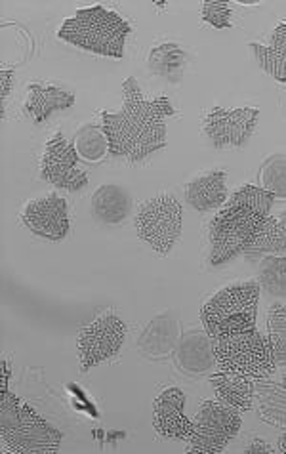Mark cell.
<instances>
[{"instance_id":"obj_1","label":"cell","mask_w":286,"mask_h":454,"mask_svg":"<svg viewBox=\"0 0 286 454\" xmlns=\"http://www.w3.org/2000/svg\"><path fill=\"white\" fill-rule=\"evenodd\" d=\"M122 92V109L104 111L102 129L109 140L111 157L135 165L166 145V119L176 115V109L166 96L145 99L134 77L124 81Z\"/></svg>"},{"instance_id":"obj_2","label":"cell","mask_w":286,"mask_h":454,"mask_svg":"<svg viewBox=\"0 0 286 454\" xmlns=\"http://www.w3.org/2000/svg\"><path fill=\"white\" fill-rule=\"evenodd\" d=\"M273 203L275 197L262 187L251 184L239 187L210 223V263L218 268L243 254L259 225L271 214Z\"/></svg>"},{"instance_id":"obj_3","label":"cell","mask_w":286,"mask_h":454,"mask_svg":"<svg viewBox=\"0 0 286 454\" xmlns=\"http://www.w3.org/2000/svg\"><path fill=\"white\" fill-rule=\"evenodd\" d=\"M61 434L16 394L8 392V367L3 378L0 399V454H50L58 452Z\"/></svg>"},{"instance_id":"obj_4","label":"cell","mask_w":286,"mask_h":454,"mask_svg":"<svg viewBox=\"0 0 286 454\" xmlns=\"http://www.w3.org/2000/svg\"><path fill=\"white\" fill-rule=\"evenodd\" d=\"M130 33V23L117 12L104 6H90L77 10L73 18L64 21L58 31V39L96 56L122 59Z\"/></svg>"},{"instance_id":"obj_5","label":"cell","mask_w":286,"mask_h":454,"mask_svg":"<svg viewBox=\"0 0 286 454\" xmlns=\"http://www.w3.org/2000/svg\"><path fill=\"white\" fill-rule=\"evenodd\" d=\"M262 286L256 281L223 286L201 309L205 331L213 340L256 326Z\"/></svg>"},{"instance_id":"obj_6","label":"cell","mask_w":286,"mask_h":454,"mask_svg":"<svg viewBox=\"0 0 286 454\" xmlns=\"http://www.w3.org/2000/svg\"><path fill=\"white\" fill-rule=\"evenodd\" d=\"M213 348L216 367L221 372L248 376L252 380H266L277 369L271 340L256 326L213 340Z\"/></svg>"},{"instance_id":"obj_7","label":"cell","mask_w":286,"mask_h":454,"mask_svg":"<svg viewBox=\"0 0 286 454\" xmlns=\"http://www.w3.org/2000/svg\"><path fill=\"white\" fill-rule=\"evenodd\" d=\"M135 233L160 256H168L183 230V208L172 193H160L140 205L135 212Z\"/></svg>"},{"instance_id":"obj_8","label":"cell","mask_w":286,"mask_h":454,"mask_svg":"<svg viewBox=\"0 0 286 454\" xmlns=\"http://www.w3.org/2000/svg\"><path fill=\"white\" fill-rule=\"evenodd\" d=\"M241 412L221 401H205L193 420V434L188 439L191 454H221L239 435Z\"/></svg>"},{"instance_id":"obj_9","label":"cell","mask_w":286,"mask_h":454,"mask_svg":"<svg viewBox=\"0 0 286 454\" xmlns=\"http://www.w3.org/2000/svg\"><path fill=\"white\" fill-rule=\"evenodd\" d=\"M128 326L119 315L104 313L79 333V361L86 372L104 361L119 356L127 340Z\"/></svg>"},{"instance_id":"obj_10","label":"cell","mask_w":286,"mask_h":454,"mask_svg":"<svg viewBox=\"0 0 286 454\" xmlns=\"http://www.w3.org/2000/svg\"><path fill=\"white\" fill-rule=\"evenodd\" d=\"M79 160L81 157L77 155L73 144L66 140L64 134L56 132L44 147L41 159V178L71 193L82 192L89 185V174L81 168Z\"/></svg>"},{"instance_id":"obj_11","label":"cell","mask_w":286,"mask_h":454,"mask_svg":"<svg viewBox=\"0 0 286 454\" xmlns=\"http://www.w3.org/2000/svg\"><path fill=\"white\" fill-rule=\"evenodd\" d=\"M259 121V109L241 107L223 109L213 107L205 117V136L214 149L244 147L256 130Z\"/></svg>"},{"instance_id":"obj_12","label":"cell","mask_w":286,"mask_h":454,"mask_svg":"<svg viewBox=\"0 0 286 454\" xmlns=\"http://www.w3.org/2000/svg\"><path fill=\"white\" fill-rule=\"evenodd\" d=\"M19 218L31 233L52 243L64 241L71 230L67 203L58 193H48L29 200L21 208Z\"/></svg>"},{"instance_id":"obj_13","label":"cell","mask_w":286,"mask_h":454,"mask_svg":"<svg viewBox=\"0 0 286 454\" xmlns=\"http://www.w3.org/2000/svg\"><path fill=\"white\" fill-rule=\"evenodd\" d=\"M153 426L160 437L188 441L193 434V420L185 414V394L180 387H166L155 399Z\"/></svg>"},{"instance_id":"obj_14","label":"cell","mask_w":286,"mask_h":454,"mask_svg":"<svg viewBox=\"0 0 286 454\" xmlns=\"http://www.w3.org/2000/svg\"><path fill=\"white\" fill-rule=\"evenodd\" d=\"M176 361L188 374H206L216 367L213 338L206 331L185 333L176 346Z\"/></svg>"},{"instance_id":"obj_15","label":"cell","mask_w":286,"mask_h":454,"mask_svg":"<svg viewBox=\"0 0 286 454\" xmlns=\"http://www.w3.org/2000/svg\"><path fill=\"white\" fill-rule=\"evenodd\" d=\"M228 199V174L223 170L205 172L185 185V200L198 212L216 210Z\"/></svg>"},{"instance_id":"obj_16","label":"cell","mask_w":286,"mask_h":454,"mask_svg":"<svg viewBox=\"0 0 286 454\" xmlns=\"http://www.w3.org/2000/svg\"><path fill=\"white\" fill-rule=\"evenodd\" d=\"M74 106V94L66 88L52 84H31L29 94L25 98L23 111L36 124L46 122L56 111H66Z\"/></svg>"},{"instance_id":"obj_17","label":"cell","mask_w":286,"mask_h":454,"mask_svg":"<svg viewBox=\"0 0 286 454\" xmlns=\"http://www.w3.org/2000/svg\"><path fill=\"white\" fill-rule=\"evenodd\" d=\"M132 195L127 187L117 184H105L96 189L92 195V214L102 223L117 225L132 214Z\"/></svg>"},{"instance_id":"obj_18","label":"cell","mask_w":286,"mask_h":454,"mask_svg":"<svg viewBox=\"0 0 286 454\" xmlns=\"http://www.w3.org/2000/svg\"><path fill=\"white\" fill-rule=\"evenodd\" d=\"M210 384H213L218 401H221L223 405L241 414L252 411L256 397V380H252V378L218 371L210 378Z\"/></svg>"},{"instance_id":"obj_19","label":"cell","mask_w":286,"mask_h":454,"mask_svg":"<svg viewBox=\"0 0 286 454\" xmlns=\"http://www.w3.org/2000/svg\"><path fill=\"white\" fill-rule=\"evenodd\" d=\"M180 342V323L170 313H163L145 326L140 336V349L149 357L168 356Z\"/></svg>"},{"instance_id":"obj_20","label":"cell","mask_w":286,"mask_h":454,"mask_svg":"<svg viewBox=\"0 0 286 454\" xmlns=\"http://www.w3.org/2000/svg\"><path fill=\"white\" fill-rule=\"evenodd\" d=\"M243 254L248 258L258 256H286V210L281 216H269L259 225V230L246 245Z\"/></svg>"},{"instance_id":"obj_21","label":"cell","mask_w":286,"mask_h":454,"mask_svg":"<svg viewBox=\"0 0 286 454\" xmlns=\"http://www.w3.org/2000/svg\"><path fill=\"white\" fill-rule=\"evenodd\" d=\"M256 63L269 77L279 82H286V23H279L273 31L267 44H248Z\"/></svg>"},{"instance_id":"obj_22","label":"cell","mask_w":286,"mask_h":454,"mask_svg":"<svg viewBox=\"0 0 286 454\" xmlns=\"http://www.w3.org/2000/svg\"><path fill=\"white\" fill-rule=\"evenodd\" d=\"M149 69L155 74L168 81H180L185 63H188V56L176 43L160 44L151 50L149 54Z\"/></svg>"},{"instance_id":"obj_23","label":"cell","mask_w":286,"mask_h":454,"mask_svg":"<svg viewBox=\"0 0 286 454\" xmlns=\"http://www.w3.org/2000/svg\"><path fill=\"white\" fill-rule=\"evenodd\" d=\"M73 147L84 162H102L107 155H111L109 140L104 129L94 124L82 126L77 136H74Z\"/></svg>"},{"instance_id":"obj_24","label":"cell","mask_w":286,"mask_h":454,"mask_svg":"<svg viewBox=\"0 0 286 454\" xmlns=\"http://www.w3.org/2000/svg\"><path fill=\"white\" fill-rule=\"evenodd\" d=\"M258 283L269 296L286 298V256H266L258 266Z\"/></svg>"},{"instance_id":"obj_25","label":"cell","mask_w":286,"mask_h":454,"mask_svg":"<svg viewBox=\"0 0 286 454\" xmlns=\"http://www.w3.org/2000/svg\"><path fill=\"white\" fill-rule=\"evenodd\" d=\"M259 187L279 200H286V155L267 159L259 168Z\"/></svg>"},{"instance_id":"obj_26","label":"cell","mask_w":286,"mask_h":454,"mask_svg":"<svg viewBox=\"0 0 286 454\" xmlns=\"http://www.w3.org/2000/svg\"><path fill=\"white\" fill-rule=\"evenodd\" d=\"M267 336L271 340L275 361L286 367V306L273 304L267 311Z\"/></svg>"},{"instance_id":"obj_27","label":"cell","mask_w":286,"mask_h":454,"mask_svg":"<svg viewBox=\"0 0 286 454\" xmlns=\"http://www.w3.org/2000/svg\"><path fill=\"white\" fill-rule=\"evenodd\" d=\"M203 20L214 29H231L233 25V6L231 3H203Z\"/></svg>"},{"instance_id":"obj_28","label":"cell","mask_w":286,"mask_h":454,"mask_svg":"<svg viewBox=\"0 0 286 454\" xmlns=\"http://www.w3.org/2000/svg\"><path fill=\"white\" fill-rule=\"evenodd\" d=\"M275 452H279V450L275 447H271L262 437H254L251 447L244 450V454H275Z\"/></svg>"},{"instance_id":"obj_29","label":"cell","mask_w":286,"mask_h":454,"mask_svg":"<svg viewBox=\"0 0 286 454\" xmlns=\"http://www.w3.org/2000/svg\"><path fill=\"white\" fill-rule=\"evenodd\" d=\"M0 84H3V117H4V106H6V98L12 90V84H14V71L4 69L3 74H0Z\"/></svg>"},{"instance_id":"obj_30","label":"cell","mask_w":286,"mask_h":454,"mask_svg":"<svg viewBox=\"0 0 286 454\" xmlns=\"http://www.w3.org/2000/svg\"><path fill=\"white\" fill-rule=\"evenodd\" d=\"M277 443H279L277 450H279V452H282V454H286V434H282V435L279 437Z\"/></svg>"},{"instance_id":"obj_31","label":"cell","mask_w":286,"mask_h":454,"mask_svg":"<svg viewBox=\"0 0 286 454\" xmlns=\"http://www.w3.org/2000/svg\"><path fill=\"white\" fill-rule=\"evenodd\" d=\"M282 387L286 389V372H284V378H282Z\"/></svg>"}]
</instances>
